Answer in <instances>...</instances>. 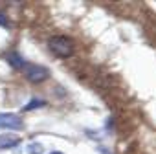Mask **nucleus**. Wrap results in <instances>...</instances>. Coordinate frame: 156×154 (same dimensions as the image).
I'll return each mask as SVG.
<instances>
[{
	"label": "nucleus",
	"instance_id": "obj_1",
	"mask_svg": "<svg viewBox=\"0 0 156 154\" xmlns=\"http://www.w3.org/2000/svg\"><path fill=\"white\" fill-rule=\"evenodd\" d=\"M48 48H50L57 57H62V59H66V57H70V55L73 53V42H72L68 37H64V35H55V37H51V39L48 40Z\"/></svg>",
	"mask_w": 156,
	"mask_h": 154
},
{
	"label": "nucleus",
	"instance_id": "obj_2",
	"mask_svg": "<svg viewBox=\"0 0 156 154\" xmlns=\"http://www.w3.org/2000/svg\"><path fill=\"white\" fill-rule=\"evenodd\" d=\"M24 75H26V79L33 85H39V83H44L48 77H50V72L48 68L44 66H39V64H24Z\"/></svg>",
	"mask_w": 156,
	"mask_h": 154
},
{
	"label": "nucleus",
	"instance_id": "obj_3",
	"mask_svg": "<svg viewBox=\"0 0 156 154\" xmlns=\"http://www.w3.org/2000/svg\"><path fill=\"white\" fill-rule=\"evenodd\" d=\"M0 128H9V130H22L24 123L17 114H0Z\"/></svg>",
	"mask_w": 156,
	"mask_h": 154
},
{
	"label": "nucleus",
	"instance_id": "obj_4",
	"mask_svg": "<svg viewBox=\"0 0 156 154\" xmlns=\"http://www.w3.org/2000/svg\"><path fill=\"white\" fill-rule=\"evenodd\" d=\"M19 143V136H13V134H4L0 136V150L4 149H11Z\"/></svg>",
	"mask_w": 156,
	"mask_h": 154
},
{
	"label": "nucleus",
	"instance_id": "obj_5",
	"mask_svg": "<svg viewBox=\"0 0 156 154\" xmlns=\"http://www.w3.org/2000/svg\"><path fill=\"white\" fill-rule=\"evenodd\" d=\"M8 61H9V64H11L13 68H22V66H24V61H22L17 53H11V55L8 57Z\"/></svg>",
	"mask_w": 156,
	"mask_h": 154
},
{
	"label": "nucleus",
	"instance_id": "obj_6",
	"mask_svg": "<svg viewBox=\"0 0 156 154\" xmlns=\"http://www.w3.org/2000/svg\"><path fill=\"white\" fill-rule=\"evenodd\" d=\"M26 150H28L30 154H42V150H44V147H42L41 143H30Z\"/></svg>",
	"mask_w": 156,
	"mask_h": 154
},
{
	"label": "nucleus",
	"instance_id": "obj_7",
	"mask_svg": "<svg viewBox=\"0 0 156 154\" xmlns=\"http://www.w3.org/2000/svg\"><path fill=\"white\" fill-rule=\"evenodd\" d=\"M42 105H44V101H41V99H33V101L28 103L24 108H26V110H33V108H37V107H42Z\"/></svg>",
	"mask_w": 156,
	"mask_h": 154
},
{
	"label": "nucleus",
	"instance_id": "obj_8",
	"mask_svg": "<svg viewBox=\"0 0 156 154\" xmlns=\"http://www.w3.org/2000/svg\"><path fill=\"white\" fill-rule=\"evenodd\" d=\"M0 26H2V28H8L9 26V22H8V19H6L4 13H0Z\"/></svg>",
	"mask_w": 156,
	"mask_h": 154
},
{
	"label": "nucleus",
	"instance_id": "obj_9",
	"mask_svg": "<svg viewBox=\"0 0 156 154\" xmlns=\"http://www.w3.org/2000/svg\"><path fill=\"white\" fill-rule=\"evenodd\" d=\"M51 154H62V152H59V150H55V152H51Z\"/></svg>",
	"mask_w": 156,
	"mask_h": 154
}]
</instances>
